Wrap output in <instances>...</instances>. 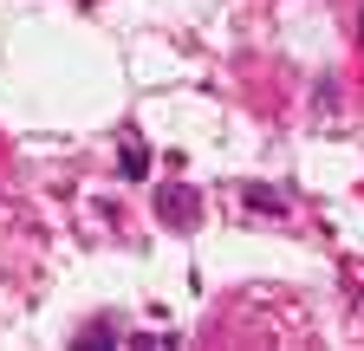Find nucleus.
Instances as JSON below:
<instances>
[{"instance_id": "obj_1", "label": "nucleus", "mask_w": 364, "mask_h": 351, "mask_svg": "<svg viewBox=\"0 0 364 351\" xmlns=\"http://www.w3.org/2000/svg\"><path fill=\"white\" fill-rule=\"evenodd\" d=\"M117 169L130 176V183H144V176H150V156H144V137H136V130H124V137H117Z\"/></svg>"}]
</instances>
